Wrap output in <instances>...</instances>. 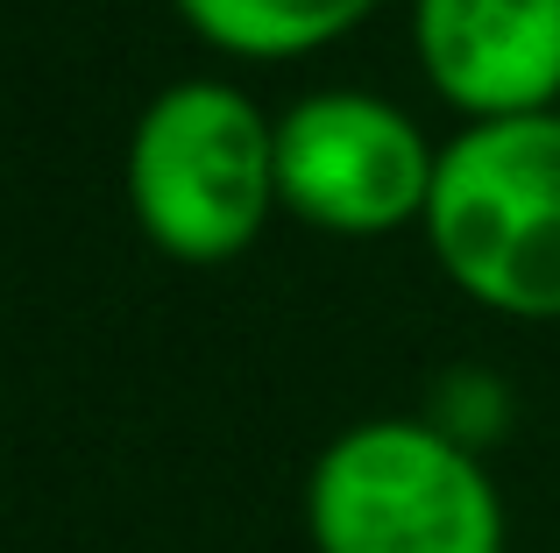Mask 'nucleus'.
<instances>
[{"mask_svg":"<svg viewBox=\"0 0 560 553\" xmlns=\"http://www.w3.org/2000/svg\"><path fill=\"white\" fill-rule=\"evenodd\" d=\"M440 263L482 305L518 319L560 313V114H490L433 164L425 199Z\"/></svg>","mask_w":560,"mask_h":553,"instance_id":"obj_1","label":"nucleus"},{"mask_svg":"<svg viewBox=\"0 0 560 553\" xmlns=\"http://www.w3.org/2000/svg\"><path fill=\"white\" fill-rule=\"evenodd\" d=\"M319 553H504V504L454 433L419 419L348 426L305 490Z\"/></svg>","mask_w":560,"mask_h":553,"instance_id":"obj_2","label":"nucleus"},{"mask_svg":"<svg viewBox=\"0 0 560 553\" xmlns=\"http://www.w3.org/2000/svg\"><path fill=\"white\" fill-rule=\"evenodd\" d=\"M136 213L171 256L220 263L248 249L277 199V121L228 79H185L156 93L128 142Z\"/></svg>","mask_w":560,"mask_h":553,"instance_id":"obj_3","label":"nucleus"},{"mask_svg":"<svg viewBox=\"0 0 560 553\" xmlns=\"http://www.w3.org/2000/svg\"><path fill=\"white\" fill-rule=\"evenodd\" d=\"M433 164L411 114L376 93H305L277 121V192L319 227L370 235L405 221L433 199Z\"/></svg>","mask_w":560,"mask_h":553,"instance_id":"obj_4","label":"nucleus"},{"mask_svg":"<svg viewBox=\"0 0 560 553\" xmlns=\"http://www.w3.org/2000/svg\"><path fill=\"white\" fill-rule=\"evenodd\" d=\"M419 57L482 121L533 114L560 93V0H419Z\"/></svg>","mask_w":560,"mask_h":553,"instance_id":"obj_5","label":"nucleus"},{"mask_svg":"<svg viewBox=\"0 0 560 553\" xmlns=\"http://www.w3.org/2000/svg\"><path fill=\"white\" fill-rule=\"evenodd\" d=\"M178 8L213 43H228V50L270 57V50H305V43L341 36V28L362 22L376 0H178Z\"/></svg>","mask_w":560,"mask_h":553,"instance_id":"obj_6","label":"nucleus"}]
</instances>
